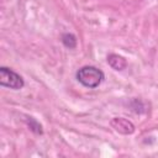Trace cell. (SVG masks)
<instances>
[{"label":"cell","mask_w":158,"mask_h":158,"mask_svg":"<svg viewBox=\"0 0 158 158\" xmlns=\"http://www.w3.org/2000/svg\"><path fill=\"white\" fill-rule=\"evenodd\" d=\"M75 77H77V80L83 86L89 88V89L98 88L105 79L104 72L94 65H84L79 68Z\"/></svg>","instance_id":"obj_1"},{"label":"cell","mask_w":158,"mask_h":158,"mask_svg":"<svg viewBox=\"0 0 158 158\" xmlns=\"http://www.w3.org/2000/svg\"><path fill=\"white\" fill-rule=\"evenodd\" d=\"M0 85L4 88L20 90L25 85L23 78L10 68L0 67Z\"/></svg>","instance_id":"obj_2"},{"label":"cell","mask_w":158,"mask_h":158,"mask_svg":"<svg viewBox=\"0 0 158 158\" xmlns=\"http://www.w3.org/2000/svg\"><path fill=\"white\" fill-rule=\"evenodd\" d=\"M111 126L122 135H132L135 132V126L131 121L123 117H114L111 120Z\"/></svg>","instance_id":"obj_3"},{"label":"cell","mask_w":158,"mask_h":158,"mask_svg":"<svg viewBox=\"0 0 158 158\" xmlns=\"http://www.w3.org/2000/svg\"><path fill=\"white\" fill-rule=\"evenodd\" d=\"M107 63L115 70H123L127 67V60L122 56H118L115 53H111L107 56Z\"/></svg>","instance_id":"obj_4"},{"label":"cell","mask_w":158,"mask_h":158,"mask_svg":"<svg viewBox=\"0 0 158 158\" xmlns=\"http://www.w3.org/2000/svg\"><path fill=\"white\" fill-rule=\"evenodd\" d=\"M62 43H63L67 48L74 49V48L77 47V37H75L73 33H69V32L63 33V35H62Z\"/></svg>","instance_id":"obj_5"},{"label":"cell","mask_w":158,"mask_h":158,"mask_svg":"<svg viewBox=\"0 0 158 158\" xmlns=\"http://www.w3.org/2000/svg\"><path fill=\"white\" fill-rule=\"evenodd\" d=\"M27 123H28V126H30V128L35 132V133H37V135H41L43 131H42V126L35 120V118H32V117H27Z\"/></svg>","instance_id":"obj_6"}]
</instances>
